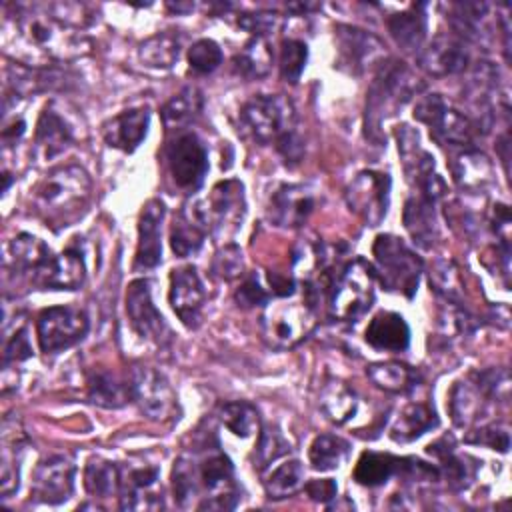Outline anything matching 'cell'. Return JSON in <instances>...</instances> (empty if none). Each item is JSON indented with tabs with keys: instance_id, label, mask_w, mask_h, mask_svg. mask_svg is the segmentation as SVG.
<instances>
[{
	"instance_id": "d590c367",
	"label": "cell",
	"mask_w": 512,
	"mask_h": 512,
	"mask_svg": "<svg viewBox=\"0 0 512 512\" xmlns=\"http://www.w3.org/2000/svg\"><path fill=\"white\" fill-rule=\"evenodd\" d=\"M318 406L330 422H334L336 426H342L356 416L360 398L346 382L328 380L320 390Z\"/></svg>"
},
{
	"instance_id": "d6a6232c",
	"label": "cell",
	"mask_w": 512,
	"mask_h": 512,
	"mask_svg": "<svg viewBox=\"0 0 512 512\" xmlns=\"http://www.w3.org/2000/svg\"><path fill=\"white\" fill-rule=\"evenodd\" d=\"M88 402L100 408H122L132 402L130 376L122 378L110 370H92L86 378Z\"/></svg>"
},
{
	"instance_id": "74e56055",
	"label": "cell",
	"mask_w": 512,
	"mask_h": 512,
	"mask_svg": "<svg viewBox=\"0 0 512 512\" xmlns=\"http://www.w3.org/2000/svg\"><path fill=\"white\" fill-rule=\"evenodd\" d=\"M182 50V40L174 30H164L148 36L138 46V58L144 66L156 68V70H168L172 68Z\"/></svg>"
},
{
	"instance_id": "8d00e7d4",
	"label": "cell",
	"mask_w": 512,
	"mask_h": 512,
	"mask_svg": "<svg viewBox=\"0 0 512 512\" xmlns=\"http://www.w3.org/2000/svg\"><path fill=\"white\" fill-rule=\"evenodd\" d=\"M366 376L372 380L374 386L390 394H408L418 386V380H420L416 368L396 360L374 362L366 366Z\"/></svg>"
},
{
	"instance_id": "44dd1931",
	"label": "cell",
	"mask_w": 512,
	"mask_h": 512,
	"mask_svg": "<svg viewBox=\"0 0 512 512\" xmlns=\"http://www.w3.org/2000/svg\"><path fill=\"white\" fill-rule=\"evenodd\" d=\"M76 466L66 456H48L32 472L30 498L40 504H62L74 492Z\"/></svg>"
},
{
	"instance_id": "5bb4252c",
	"label": "cell",
	"mask_w": 512,
	"mask_h": 512,
	"mask_svg": "<svg viewBox=\"0 0 512 512\" xmlns=\"http://www.w3.org/2000/svg\"><path fill=\"white\" fill-rule=\"evenodd\" d=\"M346 204L364 226H380L390 206V176L378 170L358 172L344 190Z\"/></svg>"
},
{
	"instance_id": "7402d4cb",
	"label": "cell",
	"mask_w": 512,
	"mask_h": 512,
	"mask_svg": "<svg viewBox=\"0 0 512 512\" xmlns=\"http://www.w3.org/2000/svg\"><path fill=\"white\" fill-rule=\"evenodd\" d=\"M318 194L304 184L278 186L268 202V218L278 228H298L316 210Z\"/></svg>"
},
{
	"instance_id": "9c48e42d",
	"label": "cell",
	"mask_w": 512,
	"mask_h": 512,
	"mask_svg": "<svg viewBox=\"0 0 512 512\" xmlns=\"http://www.w3.org/2000/svg\"><path fill=\"white\" fill-rule=\"evenodd\" d=\"M190 212L202 224L206 234H212L216 238L234 234L242 226L246 214L242 182L234 178L216 182L208 196L192 204Z\"/></svg>"
},
{
	"instance_id": "7dc6e473",
	"label": "cell",
	"mask_w": 512,
	"mask_h": 512,
	"mask_svg": "<svg viewBox=\"0 0 512 512\" xmlns=\"http://www.w3.org/2000/svg\"><path fill=\"white\" fill-rule=\"evenodd\" d=\"M302 486H304V466L296 458L278 464L264 478V490L272 500L288 498L298 490H302Z\"/></svg>"
},
{
	"instance_id": "484cf974",
	"label": "cell",
	"mask_w": 512,
	"mask_h": 512,
	"mask_svg": "<svg viewBox=\"0 0 512 512\" xmlns=\"http://www.w3.org/2000/svg\"><path fill=\"white\" fill-rule=\"evenodd\" d=\"M166 206L160 198H150L138 216V242L134 256V270H152L162 262L160 230Z\"/></svg>"
},
{
	"instance_id": "816d5d0a",
	"label": "cell",
	"mask_w": 512,
	"mask_h": 512,
	"mask_svg": "<svg viewBox=\"0 0 512 512\" xmlns=\"http://www.w3.org/2000/svg\"><path fill=\"white\" fill-rule=\"evenodd\" d=\"M222 60V48L210 38H200L188 48V66L198 76L212 74L222 64Z\"/></svg>"
},
{
	"instance_id": "4dcf8cb0",
	"label": "cell",
	"mask_w": 512,
	"mask_h": 512,
	"mask_svg": "<svg viewBox=\"0 0 512 512\" xmlns=\"http://www.w3.org/2000/svg\"><path fill=\"white\" fill-rule=\"evenodd\" d=\"M428 4L418 2L410 4L406 10L396 12L386 18V28L392 36V40L410 54H418L424 48L426 32H428V16H426Z\"/></svg>"
},
{
	"instance_id": "db71d44e",
	"label": "cell",
	"mask_w": 512,
	"mask_h": 512,
	"mask_svg": "<svg viewBox=\"0 0 512 512\" xmlns=\"http://www.w3.org/2000/svg\"><path fill=\"white\" fill-rule=\"evenodd\" d=\"M282 16L270 10H258V12H246L238 16V26L254 38H268L280 28Z\"/></svg>"
},
{
	"instance_id": "f1b7e54d",
	"label": "cell",
	"mask_w": 512,
	"mask_h": 512,
	"mask_svg": "<svg viewBox=\"0 0 512 512\" xmlns=\"http://www.w3.org/2000/svg\"><path fill=\"white\" fill-rule=\"evenodd\" d=\"M86 282V258L76 238L60 254H54L48 270L44 272L40 290H78Z\"/></svg>"
},
{
	"instance_id": "f907efd6",
	"label": "cell",
	"mask_w": 512,
	"mask_h": 512,
	"mask_svg": "<svg viewBox=\"0 0 512 512\" xmlns=\"http://www.w3.org/2000/svg\"><path fill=\"white\" fill-rule=\"evenodd\" d=\"M308 62V46L304 40L298 38H284L280 44V76L288 84H296L306 68Z\"/></svg>"
},
{
	"instance_id": "f35d334b",
	"label": "cell",
	"mask_w": 512,
	"mask_h": 512,
	"mask_svg": "<svg viewBox=\"0 0 512 512\" xmlns=\"http://www.w3.org/2000/svg\"><path fill=\"white\" fill-rule=\"evenodd\" d=\"M488 16V4L484 2H454L448 6V22L464 42H480L484 32V22Z\"/></svg>"
},
{
	"instance_id": "9f6ffc18",
	"label": "cell",
	"mask_w": 512,
	"mask_h": 512,
	"mask_svg": "<svg viewBox=\"0 0 512 512\" xmlns=\"http://www.w3.org/2000/svg\"><path fill=\"white\" fill-rule=\"evenodd\" d=\"M244 270V260H242V252L236 244H226L224 248H220L214 256L212 262V274L222 278V280H234L238 276H242Z\"/></svg>"
},
{
	"instance_id": "1f68e13d",
	"label": "cell",
	"mask_w": 512,
	"mask_h": 512,
	"mask_svg": "<svg viewBox=\"0 0 512 512\" xmlns=\"http://www.w3.org/2000/svg\"><path fill=\"white\" fill-rule=\"evenodd\" d=\"M364 340L374 350L384 352H404L410 346V328L402 314L382 310L372 316L366 326Z\"/></svg>"
},
{
	"instance_id": "836d02e7",
	"label": "cell",
	"mask_w": 512,
	"mask_h": 512,
	"mask_svg": "<svg viewBox=\"0 0 512 512\" xmlns=\"http://www.w3.org/2000/svg\"><path fill=\"white\" fill-rule=\"evenodd\" d=\"M488 402L490 398L480 390V386L470 376L452 386L448 396V410L456 426L468 428L478 420L480 414H484Z\"/></svg>"
},
{
	"instance_id": "5b68a950",
	"label": "cell",
	"mask_w": 512,
	"mask_h": 512,
	"mask_svg": "<svg viewBox=\"0 0 512 512\" xmlns=\"http://www.w3.org/2000/svg\"><path fill=\"white\" fill-rule=\"evenodd\" d=\"M292 130H296V110L284 94L252 96L238 112V132L260 146L276 144Z\"/></svg>"
},
{
	"instance_id": "f546056e",
	"label": "cell",
	"mask_w": 512,
	"mask_h": 512,
	"mask_svg": "<svg viewBox=\"0 0 512 512\" xmlns=\"http://www.w3.org/2000/svg\"><path fill=\"white\" fill-rule=\"evenodd\" d=\"M436 204L438 200L428 196V194H420V192H412L406 202H404V210H402V222L406 232L410 234L412 242L418 244L420 248H432L436 236H438V216H436Z\"/></svg>"
},
{
	"instance_id": "c3c4849f",
	"label": "cell",
	"mask_w": 512,
	"mask_h": 512,
	"mask_svg": "<svg viewBox=\"0 0 512 512\" xmlns=\"http://www.w3.org/2000/svg\"><path fill=\"white\" fill-rule=\"evenodd\" d=\"M218 418L238 438H250L260 430L258 410L246 400L224 402L218 410Z\"/></svg>"
},
{
	"instance_id": "f6af8a7d",
	"label": "cell",
	"mask_w": 512,
	"mask_h": 512,
	"mask_svg": "<svg viewBox=\"0 0 512 512\" xmlns=\"http://www.w3.org/2000/svg\"><path fill=\"white\" fill-rule=\"evenodd\" d=\"M10 426L4 422V434H2V476H0V492L2 498H8L14 490H18V478H20V460H22V442L24 434L10 432Z\"/></svg>"
},
{
	"instance_id": "91938a15",
	"label": "cell",
	"mask_w": 512,
	"mask_h": 512,
	"mask_svg": "<svg viewBox=\"0 0 512 512\" xmlns=\"http://www.w3.org/2000/svg\"><path fill=\"white\" fill-rule=\"evenodd\" d=\"M274 146H276L278 154L282 156V160L288 166H296L304 158V140L298 134V130H292V132L284 134Z\"/></svg>"
},
{
	"instance_id": "e575fe53",
	"label": "cell",
	"mask_w": 512,
	"mask_h": 512,
	"mask_svg": "<svg viewBox=\"0 0 512 512\" xmlns=\"http://www.w3.org/2000/svg\"><path fill=\"white\" fill-rule=\"evenodd\" d=\"M436 426H438V416L428 402H410L394 418L388 434L394 442L404 444L420 438L424 432Z\"/></svg>"
},
{
	"instance_id": "6da1fadb",
	"label": "cell",
	"mask_w": 512,
	"mask_h": 512,
	"mask_svg": "<svg viewBox=\"0 0 512 512\" xmlns=\"http://www.w3.org/2000/svg\"><path fill=\"white\" fill-rule=\"evenodd\" d=\"M2 20L4 50L24 66L48 68L54 62L74 60L92 50L90 38L60 18L48 4L12 6Z\"/></svg>"
},
{
	"instance_id": "4fadbf2b",
	"label": "cell",
	"mask_w": 512,
	"mask_h": 512,
	"mask_svg": "<svg viewBox=\"0 0 512 512\" xmlns=\"http://www.w3.org/2000/svg\"><path fill=\"white\" fill-rule=\"evenodd\" d=\"M398 154L404 166V174L412 186V192L428 194L440 200L446 194V184L436 172L432 154L420 144V136L414 128L402 124L394 128Z\"/></svg>"
},
{
	"instance_id": "680465c9",
	"label": "cell",
	"mask_w": 512,
	"mask_h": 512,
	"mask_svg": "<svg viewBox=\"0 0 512 512\" xmlns=\"http://www.w3.org/2000/svg\"><path fill=\"white\" fill-rule=\"evenodd\" d=\"M466 442L470 444H482V446H488L492 450H498V452H508L510 448V434H508V428L506 426H500V424H484L472 432H468L466 436Z\"/></svg>"
},
{
	"instance_id": "7c38bea8",
	"label": "cell",
	"mask_w": 512,
	"mask_h": 512,
	"mask_svg": "<svg viewBox=\"0 0 512 512\" xmlns=\"http://www.w3.org/2000/svg\"><path fill=\"white\" fill-rule=\"evenodd\" d=\"M90 320L78 306L62 304L44 308L36 318L38 346L44 354H58L84 340Z\"/></svg>"
},
{
	"instance_id": "ab89813d",
	"label": "cell",
	"mask_w": 512,
	"mask_h": 512,
	"mask_svg": "<svg viewBox=\"0 0 512 512\" xmlns=\"http://www.w3.org/2000/svg\"><path fill=\"white\" fill-rule=\"evenodd\" d=\"M272 50L266 38H250L232 58V68L236 74L248 80L264 78L272 68Z\"/></svg>"
},
{
	"instance_id": "d6986e66",
	"label": "cell",
	"mask_w": 512,
	"mask_h": 512,
	"mask_svg": "<svg viewBox=\"0 0 512 512\" xmlns=\"http://www.w3.org/2000/svg\"><path fill=\"white\" fill-rule=\"evenodd\" d=\"M118 500L122 510H158L164 506L160 470L152 464H118Z\"/></svg>"
},
{
	"instance_id": "3957f363",
	"label": "cell",
	"mask_w": 512,
	"mask_h": 512,
	"mask_svg": "<svg viewBox=\"0 0 512 512\" xmlns=\"http://www.w3.org/2000/svg\"><path fill=\"white\" fill-rule=\"evenodd\" d=\"M90 194L92 180L80 164H58L32 188L30 206L46 226L58 232L86 212Z\"/></svg>"
},
{
	"instance_id": "d4e9b609",
	"label": "cell",
	"mask_w": 512,
	"mask_h": 512,
	"mask_svg": "<svg viewBox=\"0 0 512 512\" xmlns=\"http://www.w3.org/2000/svg\"><path fill=\"white\" fill-rule=\"evenodd\" d=\"M74 142V128L68 118L56 108V102H48L34 128L32 138V154L40 160H52L62 154Z\"/></svg>"
},
{
	"instance_id": "277c9868",
	"label": "cell",
	"mask_w": 512,
	"mask_h": 512,
	"mask_svg": "<svg viewBox=\"0 0 512 512\" xmlns=\"http://www.w3.org/2000/svg\"><path fill=\"white\" fill-rule=\"evenodd\" d=\"M422 84L402 62L380 64L376 78L366 92V118L364 130L366 138L374 144H382V122L394 116L418 90Z\"/></svg>"
},
{
	"instance_id": "30bf717a",
	"label": "cell",
	"mask_w": 512,
	"mask_h": 512,
	"mask_svg": "<svg viewBox=\"0 0 512 512\" xmlns=\"http://www.w3.org/2000/svg\"><path fill=\"white\" fill-rule=\"evenodd\" d=\"M316 326L314 306L302 300H280L270 304L262 314V336L278 350H286L302 342Z\"/></svg>"
},
{
	"instance_id": "2e32d148",
	"label": "cell",
	"mask_w": 512,
	"mask_h": 512,
	"mask_svg": "<svg viewBox=\"0 0 512 512\" xmlns=\"http://www.w3.org/2000/svg\"><path fill=\"white\" fill-rule=\"evenodd\" d=\"M132 402L140 412L154 422H168L178 418V398L170 382L150 366H134L130 370Z\"/></svg>"
},
{
	"instance_id": "11a10c76",
	"label": "cell",
	"mask_w": 512,
	"mask_h": 512,
	"mask_svg": "<svg viewBox=\"0 0 512 512\" xmlns=\"http://www.w3.org/2000/svg\"><path fill=\"white\" fill-rule=\"evenodd\" d=\"M32 356V344L28 336V328L16 326L10 336L4 338V352H2V366L10 368L12 364H20Z\"/></svg>"
},
{
	"instance_id": "52a82bcc",
	"label": "cell",
	"mask_w": 512,
	"mask_h": 512,
	"mask_svg": "<svg viewBox=\"0 0 512 512\" xmlns=\"http://www.w3.org/2000/svg\"><path fill=\"white\" fill-rule=\"evenodd\" d=\"M374 270L364 258H352L336 272L328 288V312L334 320L356 322L374 304Z\"/></svg>"
},
{
	"instance_id": "cb8c5ba5",
	"label": "cell",
	"mask_w": 512,
	"mask_h": 512,
	"mask_svg": "<svg viewBox=\"0 0 512 512\" xmlns=\"http://www.w3.org/2000/svg\"><path fill=\"white\" fill-rule=\"evenodd\" d=\"M52 258H54V254L44 240L28 234V232H20L8 244L6 266L12 268L16 274L28 278V282L34 288H38Z\"/></svg>"
},
{
	"instance_id": "ffe728a7",
	"label": "cell",
	"mask_w": 512,
	"mask_h": 512,
	"mask_svg": "<svg viewBox=\"0 0 512 512\" xmlns=\"http://www.w3.org/2000/svg\"><path fill=\"white\" fill-rule=\"evenodd\" d=\"M168 302L186 328L194 330L200 326L206 304V288L192 264L174 268L170 272Z\"/></svg>"
},
{
	"instance_id": "ee69618b",
	"label": "cell",
	"mask_w": 512,
	"mask_h": 512,
	"mask_svg": "<svg viewBox=\"0 0 512 512\" xmlns=\"http://www.w3.org/2000/svg\"><path fill=\"white\" fill-rule=\"evenodd\" d=\"M118 464L106 458L94 456L86 462L84 468V488L92 498H110L118 496Z\"/></svg>"
},
{
	"instance_id": "7a4b0ae2",
	"label": "cell",
	"mask_w": 512,
	"mask_h": 512,
	"mask_svg": "<svg viewBox=\"0 0 512 512\" xmlns=\"http://www.w3.org/2000/svg\"><path fill=\"white\" fill-rule=\"evenodd\" d=\"M172 492L180 508L198 510H232L240 498L234 464L216 440H204L174 462Z\"/></svg>"
},
{
	"instance_id": "4316f807",
	"label": "cell",
	"mask_w": 512,
	"mask_h": 512,
	"mask_svg": "<svg viewBox=\"0 0 512 512\" xmlns=\"http://www.w3.org/2000/svg\"><path fill=\"white\" fill-rule=\"evenodd\" d=\"M148 126H150L148 106L128 108V110H122L120 114L108 118L102 124V136L110 148L130 154L146 138Z\"/></svg>"
},
{
	"instance_id": "94428289",
	"label": "cell",
	"mask_w": 512,
	"mask_h": 512,
	"mask_svg": "<svg viewBox=\"0 0 512 512\" xmlns=\"http://www.w3.org/2000/svg\"><path fill=\"white\" fill-rule=\"evenodd\" d=\"M304 492L310 500L320 504H330L338 496V486L332 478H320V480H308L304 486Z\"/></svg>"
},
{
	"instance_id": "60d3db41",
	"label": "cell",
	"mask_w": 512,
	"mask_h": 512,
	"mask_svg": "<svg viewBox=\"0 0 512 512\" xmlns=\"http://www.w3.org/2000/svg\"><path fill=\"white\" fill-rule=\"evenodd\" d=\"M428 452L438 458L440 474H444L448 486L452 490H464L472 480V466L466 464V458L456 454L452 442L448 438H440L428 446Z\"/></svg>"
},
{
	"instance_id": "6125c7cd",
	"label": "cell",
	"mask_w": 512,
	"mask_h": 512,
	"mask_svg": "<svg viewBox=\"0 0 512 512\" xmlns=\"http://www.w3.org/2000/svg\"><path fill=\"white\" fill-rule=\"evenodd\" d=\"M24 132H26V120L22 116L4 114V124H2V148H4V152L14 148L22 140Z\"/></svg>"
},
{
	"instance_id": "83f0119b",
	"label": "cell",
	"mask_w": 512,
	"mask_h": 512,
	"mask_svg": "<svg viewBox=\"0 0 512 512\" xmlns=\"http://www.w3.org/2000/svg\"><path fill=\"white\" fill-rule=\"evenodd\" d=\"M448 156L452 178L462 190L484 192L494 182L492 162L478 148H450Z\"/></svg>"
},
{
	"instance_id": "9a60e30c",
	"label": "cell",
	"mask_w": 512,
	"mask_h": 512,
	"mask_svg": "<svg viewBox=\"0 0 512 512\" xmlns=\"http://www.w3.org/2000/svg\"><path fill=\"white\" fill-rule=\"evenodd\" d=\"M408 476L414 480H438L440 470L436 466H430L418 458H400L388 452H362L354 466V480L362 486L376 488L386 484L392 476Z\"/></svg>"
},
{
	"instance_id": "b9f144b4",
	"label": "cell",
	"mask_w": 512,
	"mask_h": 512,
	"mask_svg": "<svg viewBox=\"0 0 512 512\" xmlns=\"http://www.w3.org/2000/svg\"><path fill=\"white\" fill-rule=\"evenodd\" d=\"M204 238H206V230L190 210L184 208L174 216V222L170 228V246L176 256L188 258L196 254L202 248Z\"/></svg>"
},
{
	"instance_id": "ba28073f",
	"label": "cell",
	"mask_w": 512,
	"mask_h": 512,
	"mask_svg": "<svg viewBox=\"0 0 512 512\" xmlns=\"http://www.w3.org/2000/svg\"><path fill=\"white\" fill-rule=\"evenodd\" d=\"M414 118L428 126L430 136L440 144L450 148L474 146L476 134H480L474 120L456 110L442 94H424L414 106Z\"/></svg>"
},
{
	"instance_id": "7bdbcfd3",
	"label": "cell",
	"mask_w": 512,
	"mask_h": 512,
	"mask_svg": "<svg viewBox=\"0 0 512 512\" xmlns=\"http://www.w3.org/2000/svg\"><path fill=\"white\" fill-rule=\"evenodd\" d=\"M350 454V442L336 434H320L312 440L308 460L314 470L330 472L344 464Z\"/></svg>"
},
{
	"instance_id": "681fc988",
	"label": "cell",
	"mask_w": 512,
	"mask_h": 512,
	"mask_svg": "<svg viewBox=\"0 0 512 512\" xmlns=\"http://www.w3.org/2000/svg\"><path fill=\"white\" fill-rule=\"evenodd\" d=\"M290 454V442L282 436L278 428L266 426L258 432V440L254 446V468L256 470H266L272 462L278 458Z\"/></svg>"
},
{
	"instance_id": "ac0fdd59",
	"label": "cell",
	"mask_w": 512,
	"mask_h": 512,
	"mask_svg": "<svg viewBox=\"0 0 512 512\" xmlns=\"http://www.w3.org/2000/svg\"><path fill=\"white\" fill-rule=\"evenodd\" d=\"M126 314L132 330L140 338L150 340L156 346H166L172 342V332L152 302V282L148 278H138L128 284Z\"/></svg>"
},
{
	"instance_id": "8992f818",
	"label": "cell",
	"mask_w": 512,
	"mask_h": 512,
	"mask_svg": "<svg viewBox=\"0 0 512 512\" xmlns=\"http://www.w3.org/2000/svg\"><path fill=\"white\" fill-rule=\"evenodd\" d=\"M372 256L374 276L388 292H396L406 298L416 294L422 274V260L402 238L394 234L376 236Z\"/></svg>"
},
{
	"instance_id": "e0dca14e",
	"label": "cell",
	"mask_w": 512,
	"mask_h": 512,
	"mask_svg": "<svg viewBox=\"0 0 512 512\" xmlns=\"http://www.w3.org/2000/svg\"><path fill=\"white\" fill-rule=\"evenodd\" d=\"M336 40V66L348 74L360 76L372 66H380L386 58L384 44L372 32L350 24H338L334 28Z\"/></svg>"
},
{
	"instance_id": "bcb514c9",
	"label": "cell",
	"mask_w": 512,
	"mask_h": 512,
	"mask_svg": "<svg viewBox=\"0 0 512 512\" xmlns=\"http://www.w3.org/2000/svg\"><path fill=\"white\" fill-rule=\"evenodd\" d=\"M202 112V94L196 88H184L172 96L160 110L162 122L168 130H182Z\"/></svg>"
},
{
	"instance_id": "603a6c76",
	"label": "cell",
	"mask_w": 512,
	"mask_h": 512,
	"mask_svg": "<svg viewBox=\"0 0 512 512\" xmlns=\"http://www.w3.org/2000/svg\"><path fill=\"white\" fill-rule=\"evenodd\" d=\"M416 62L426 74L442 78L464 72L470 64V52L466 48V42L458 36L438 34L428 46H424L416 54Z\"/></svg>"
},
{
	"instance_id": "6f0895ef",
	"label": "cell",
	"mask_w": 512,
	"mask_h": 512,
	"mask_svg": "<svg viewBox=\"0 0 512 512\" xmlns=\"http://www.w3.org/2000/svg\"><path fill=\"white\" fill-rule=\"evenodd\" d=\"M270 298H272V292H268V290L262 286V282H260V278H258L256 272L244 276L242 284H240V286L236 288V292H234V300H236V304H238L240 308L262 306V304H266Z\"/></svg>"
},
{
	"instance_id": "f5cc1de1",
	"label": "cell",
	"mask_w": 512,
	"mask_h": 512,
	"mask_svg": "<svg viewBox=\"0 0 512 512\" xmlns=\"http://www.w3.org/2000/svg\"><path fill=\"white\" fill-rule=\"evenodd\" d=\"M430 286L448 302L460 300V278L452 262H436L430 272Z\"/></svg>"
},
{
	"instance_id": "8fae6325",
	"label": "cell",
	"mask_w": 512,
	"mask_h": 512,
	"mask_svg": "<svg viewBox=\"0 0 512 512\" xmlns=\"http://www.w3.org/2000/svg\"><path fill=\"white\" fill-rule=\"evenodd\" d=\"M164 162L172 182L184 192H196L208 174V150L192 130H176L164 146Z\"/></svg>"
}]
</instances>
